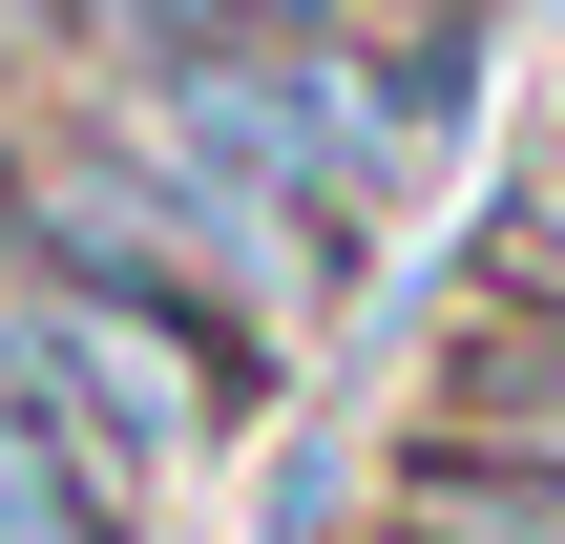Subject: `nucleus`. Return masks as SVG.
I'll list each match as a JSON object with an SVG mask.
<instances>
[{"mask_svg":"<svg viewBox=\"0 0 565 544\" xmlns=\"http://www.w3.org/2000/svg\"><path fill=\"white\" fill-rule=\"evenodd\" d=\"M0 398L147 524V503L273 398V335H189V314H147V294H84V273H21V252H0Z\"/></svg>","mask_w":565,"mask_h":544,"instance_id":"f257e3e1","label":"nucleus"},{"mask_svg":"<svg viewBox=\"0 0 565 544\" xmlns=\"http://www.w3.org/2000/svg\"><path fill=\"white\" fill-rule=\"evenodd\" d=\"M0 544H126V503H105V482H84L21 398H0Z\"/></svg>","mask_w":565,"mask_h":544,"instance_id":"f03ea898","label":"nucleus"},{"mask_svg":"<svg viewBox=\"0 0 565 544\" xmlns=\"http://www.w3.org/2000/svg\"><path fill=\"white\" fill-rule=\"evenodd\" d=\"M482 294H503V314H565V168H524V189L482 210Z\"/></svg>","mask_w":565,"mask_h":544,"instance_id":"7ed1b4c3","label":"nucleus"},{"mask_svg":"<svg viewBox=\"0 0 565 544\" xmlns=\"http://www.w3.org/2000/svg\"><path fill=\"white\" fill-rule=\"evenodd\" d=\"M0 147H21V42H0Z\"/></svg>","mask_w":565,"mask_h":544,"instance_id":"20e7f679","label":"nucleus"}]
</instances>
